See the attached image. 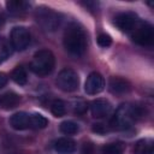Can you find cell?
Listing matches in <instances>:
<instances>
[{"label":"cell","mask_w":154,"mask_h":154,"mask_svg":"<svg viewBox=\"0 0 154 154\" xmlns=\"http://www.w3.org/2000/svg\"><path fill=\"white\" fill-rule=\"evenodd\" d=\"M64 47L72 57H81L87 49V36L84 30L77 24H70L64 32Z\"/></svg>","instance_id":"6da1fadb"},{"label":"cell","mask_w":154,"mask_h":154,"mask_svg":"<svg viewBox=\"0 0 154 154\" xmlns=\"http://www.w3.org/2000/svg\"><path fill=\"white\" fill-rule=\"evenodd\" d=\"M142 116L143 109L140 106L123 103L117 108L114 116L112 117L111 128L114 130H126Z\"/></svg>","instance_id":"7a4b0ae2"},{"label":"cell","mask_w":154,"mask_h":154,"mask_svg":"<svg viewBox=\"0 0 154 154\" xmlns=\"http://www.w3.org/2000/svg\"><path fill=\"white\" fill-rule=\"evenodd\" d=\"M54 65H55V58L53 53L48 49H40L32 57V60L30 63V70L35 75L43 77L53 71Z\"/></svg>","instance_id":"3957f363"},{"label":"cell","mask_w":154,"mask_h":154,"mask_svg":"<svg viewBox=\"0 0 154 154\" xmlns=\"http://www.w3.org/2000/svg\"><path fill=\"white\" fill-rule=\"evenodd\" d=\"M129 34L131 35L132 41L141 46H150L154 41V30L148 22L137 20Z\"/></svg>","instance_id":"277c9868"},{"label":"cell","mask_w":154,"mask_h":154,"mask_svg":"<svg viewBox=\"0 0 154 154\" xmlns=\"http://www.w3.org/2000/svg\"><path fill=\"white\" fill-rule=\"evenodd\" d=\"M57 87L65 91V93H72L78 89L79 85V77L78 73L72 69H63L55 79Z\"/></svg>","instance_id":"5b68a950"},{"label":"cell","mask_w":154,"mask_h":154,"mask_svg":"<svg viewBox=\"0 0 154 154\" xmlns=\"http://www.w3.org/2000/svg\"><path fill=\"white\" fill-rule=\"evenodd\" d=\"M11 46L16 51H24L30 43V32L24 26H14L10 34Z\"/></svg>","instance_id":"8992f818"},{"label":"cell","mask_w":154,"mask_h":154,"mask_svg":"<svg viewBox=\"0 0 154 154\" xmlns=\"http://www.w3.org/2000/svg\"><path fill=\"white\" fill-rule=\"evenodd\" d=\"M103 88H105V79H103L102 75L96 71L89 73V76L87 77L85 84H84L85 93L89 95H96V94L101 93L103 90Z\"/></svg>","instance_id":"52a82bcc"},{"label":"cell","mask_w":154,"mask_h":154,"mask_svg":"<svg viewBox=\"0 0 154 154\" xmlns=\"http://www.w3.org/2000/svg\"><path fill=\"white\" fill-rule=\"evenodd\" d=\"M137 16L132 12H123L116 16L114 18V25L124 32H130L135 24L137 23Z\"/></svg>","instance_id":"ba28073f"},{"label":"cell","mask_w":154,"mask_h":154,"mask_svg":"<svg viewBox=\"0 0 154 154\" xmlns=\"http://www.w3.org/2000/svg\"><path fill=\"white\" fill-rule=\"evenodd\" d=\"M53 149L58 154H73L77 149V143L69 137H61L54 141Z\"/></svg>","instance_id":"9c48e42d"},{"label":"cell","mask_w":154,"mask_h":154,"mask_svg":"<svg viewBox=\"0 0 154 154\" xmlns=\"http://www.w3.org/2000/svg\"><path fill=\"white\" fill-rule=\"evenodd\" d=\"M111 103L106 99H96L90 105V111L93 117L95 118H103L111 112Z\"/></svg>","instance_id":"30bf717a"},{"label":"cell","mask_w":154,"mask_h":154,"mask_svg":"<svg viewBox=\"0 0 154 154\" xmlns=\"http://www.w3.org/2000/svg\"><path fill=\"white\" fill-rule=\"evenodd\" d=\"M10 125L16 130L30 129V114L26 112H17L10 118Z\"/></svg>","instance_id":"8fae6325"},{"label":"cell","mask_w":154,"mask_h":154,"mask_svg":"<svg viewBox=\"0 0 154 154\" xmlns=\"http://www.w3.org/2000/svg\"><path fill=\"white\" fill-rule=\"evenodd\" d=\"M108 87L113 94H118V95L126 94L131 89L130 83L122 77H111V79L108 82Z\"/></svg>","instance_id":"7c38bea8"},{"label":"cell","mask_w":154,"mask_h":154,"mask_svg":"<svg viewBox=\"0 0 154 154\" xmlns=\"http://www.w3.org/2000/svg\"><path fill=\"white\" fill-rule=\"evenodd\" d=\"M37 22H40L41 25L46 30H54L57 28V25H59V18L52 11L41 12L38 14V17H37Z\"/></svg>","instance_id":"4fadbf2b"},{"label":"cell","mask_w":154,"mask_h":154,"mask_svg":"<svg viewBox=\"0 0 154 154\" xmlns=\"http://www.w3.org/2000/svg\"><path fill=\"white\" fill-rule=\"evenodd\" d=\"M20 101V97L18 94L13 91H7L2 95H0V107L4 109H12L14 108Z\"/></svg>","instance_id":"5bb4252c"},{"label":"cell","mask_w":154,"mask_h":154,"mask_svg":"<svg viewBox=\"0 0 154 154\" xmlns=\"http://www.w3.org/2000/svg\"><path fill=\"white\" fill-rule=\"evenodd\" d=\"M135 154H153V141L150 138H143L136 142L134 147Z\"/></svg>","instance_id":"9a60e30c"},{"label":"cell","mask_w":154,"mask_h":154,"mask_svg":"<svg viewBox=\"0 0 154 154\" xmlns=\"http://www.w3.org/2000/svg\"><path fill=\"white\" fill-rule=\"evenodd\" d=\"M6 7L11 13L20 14L26 11V8L29 7V4L26 1H22V0H10L6 2Z\"/></svg>","instance_id":"2e32d148"},{"label":"cell","mask_w":154,"mask_h":154,"mask_svg":"<svg viewBox=\"0 0 154 154\" xmlns=\"http://www.w3.org/2000/svg\"><path fill=\"white\" fill-rule=\"evenodd\" d=\"M11 78L13 79V82H16L19 85H24L28 82V75H26V70L23 66H17L12 73H11Z\"/></svg>","instance_id":"e0dca14e"},{"label":"cell","mask_w":154,"mask_h":154,"mask_svg":"<svg viewBox=\"0 0 154 154\" xmlns=\"http://www.w3.org/2000/svg\"><path fill=\"white\" fill-rule=\"evenodd\" d=\"M125 146L122 142H113L105 144L101 149V154H124Z\"/></svg>","instance_id":"ac0fdd59"},{"label":"cell","mask_w":154,"mask_h":154,"mask_svg":"<svg viewBox=\"0 0 154 154\" xmlns=\"http://www.w3.org/2000/svg\"><path fill=\"white\" fill-rule=\"evenodd\" d=\"M47 125H48V120L42 114L38 113L30 114V129L40 130V129H45Z\"/></svg>","instance_id":"d6986e66"},{"label":"cell","mask_w":154,"mask_h":154,"mask_svg":"<svg viewBox=\"0 0 154 154\" xmlns=\"http://www.w3.org/2000/svg\"><path fill=\"white\" fill-rule=\"evenodd\" d=\"M51 112L53 113L54 117H58V118L65 116V113H66V105H65V102L63 100H59V99L54 100L51 103Z\"/></svg>","instance_id":"ffe728a7"},{"label":"cell","mask_w":154,"mask_h":154,"mask_svg":"<svg viewBox=\"0 0 154 154\" xmlns=\"http://www.w3.org/2000/svg\"><path fill=\"white\" fill-rule=\"evenodd\" d=\"M78 130H79L78 124L72 120H65L60 124V131L64 135H76Z\"/></svg>","instance_id":"44dd1931"},{"label":"cell","mask_w":154,"mask_h":154,"mask_svg":"<svg viewBox=\"0 0 154 154\" xmlns=\"http://www.w3.org/2000/svg\"><path fill=\"white\" fill-rule=\"evenodd\" d=\"M11 54V46L6 38L0 37V64H2Z\"/></svg>","instance_id":"7402d4cb"},{"label":"cell","mask_w":154,"mask_h":154,"mask_svg":"<svg viewBox=\"0 0 154 154\" xmlns=\"http://www.w3.org/2000/svg\"><path fill=\"white\" fill-rule=\"evenodd\" d=\"M97 43H99L100 47L106 48V47L111 46V43H112V38H111V36L107 35V34H100V35L97 36Z\"/></svg>","instance_id":"603a6c76"},{"label":"cell","mask_w":154,"mask_h":154,"mask_svg":"<svg viewBox=\"0 0 154 154\" xmlns=\"http://www.w3.org/2000/svg\"><path fill=\"white\" fill-rule=\"evenodd\" d=\"M93 131H95L97 134H105L107 131V129L103 126V124H94L93 125Z\"/></svg>","instance_id":"cb8c5ba5"},{"label":"cell","mask_w":154,"mask_h":154,"mask_svg":"<svg viewBox=\"0 0 154 154\" xmlns=\"http://www.w3.org/2000/svg\"><path fill=\"white\" fill-rule=\"evenodd\" d=\"M7 81H8V77L6 76V73L0 72V89H2V88L6 85Z\"/></svg>","instance_id":"d4e9b609"},{"label":"cell","mask_w":154,"mask_h":154,"mask_svg":"<svg viewBox=\"0 0 154 154\" xmlns=\"http://www.w3.org/2000/svg\"><path fill=\"white\" fill-rule=\"evenodd\" d=\"M4 24H5V18L0 14V30L2 29V26H4Z\"/></svg>","instance_id":"484cf974"}]
</instances>
